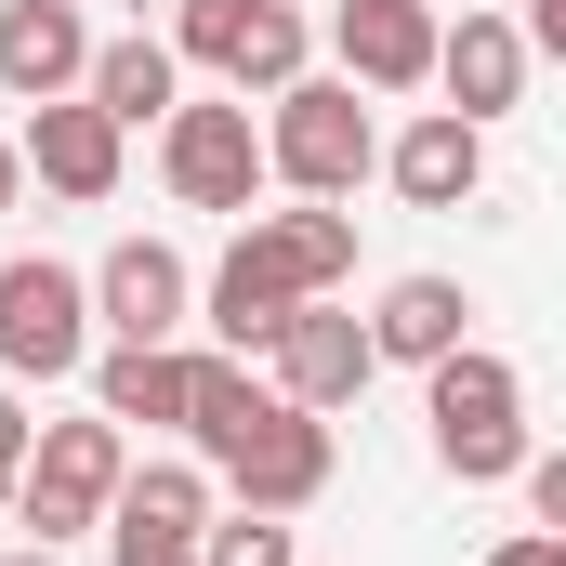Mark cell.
<instances>
[{
  "mask_svg": "<svg viewBox=\"0 0 566 566\" xmlns=\"http://www.w3.org/2000/svg\"><path fill=\"white\" fill-rule=\"evenodd\" d=\"M171 53H198V66H224L238 93L277 106L290 80H303V13H290V0H185Z\"/></svg>",
  "mask_w": 566,
  "mask_h": 566,
  "instance_id": "cell-8",
  "label": "cell"
},
{
  "mask_svg": "<svg viewBox=\"0 0 566 566\" xmlns=\"http://www.w3.org/2000/svg\"><path fill=\"white\" fill-rule=\"evenodd\" d=\"M264 158H277L290 198H356V185L382 171V133H369L356 80H290L277 119H264Z\"/></svg>",
  "mask_w": 566,
  "mask_h": 566,
  "instance_id": "cell-3",
  "label": "cell"
},
{
  "mask_svg": "<svg viewBox=\"0 0 566 566\" xmlns=\"http://www.w3.org/2000/svg\"><path fill=\"white\" fill-rule=\"evenodd\" d=\"M251 409H264V382H251L238 356H198V396H185V448L211 461V448H224V434L251 422Z\"/></svg>",
  "mask_w": 566,
  "mask_h": 566,
  "instance_id": "cell-20",
  "label": "cell"
},
{
  "mask_svg": "<svg viewBox=\"0 0 566 566\" xmlns=\"http://www.w3.org/2000/svg\"><path fill=\"white\" fill-rule=\"evenodd\" d=\"M106 566H198V541H158V527H119L106 514Z\"/></svg>",
  "mask_w": 566,
  "mask_h": 566,
  "instance_id": "cell-22",
  "label": "cell"
},
{
  "mask_svg": "<svg viewBox=\"0 0 566 566\" xmlns=\"http://www.w3.org/2000/svg\"><path fill=\"white\" fill-rule=\"evenodd\" d=\"M93 27L80 0H0V93L13 106H53V93H93Z\"/></svg>",
  "mask_w": 566,
  "mask_h": 566,
  "instance_id": "cell-10",
  "label": "cell"
},
{
  "mask_svg": "<svg viewBox=\"0 0 566 566\" xmlns=\"http://www.w3.org/2000/svg\"><path fill=\"white\" fill-rule=\"evenodd\" d=\"M185 303H198V290H185V251H158V238H119V251L93 264V316H106L119 343H171Z\"/></svg>",
  "mask_w": 566,
  "mask_h": 566,
  "instance_id": "cell-13",
  "label": "cell"
},
{
  "mask_svg": "<svg viewBox=\"0 0 566 566\" xmlns=\"http://www.w3.org/2000/svg\"><path fill=\"white\" fill-rule=\"evenodd\" d=\"M27 448H40V422H27V409H13V396H0V501H13V488H27Z\"/></svg>",
  "mask_w": 566,
  "mask_h": 566,
  "instance_id": "cell-24",
  "label": "cell"
},
{
  "mask_svg": "<svg viewBox=\"0 0 566 566\" xmlns=\"http://www.w3.org/2000/svg\"><path fill=\"white\" fill-rule=\"evenodd\" d=\"M158 171H171L185 211H251V198L277 185V158L251 133V93H238V106H171V119H158Z\"/></svg>",
  "mask_w": 566,
  "mask_h": 566,
  "instance_id": "cell-6",
  "label": "cell"
},
{
  "mask_svg": "<svg viewBox=\"0 0 566 566\" xmlns=\"http://www.w3.org/2000/svg\"><path fill=\"white\" fill-rule=\"evenodd\" d=\"M369 369H382V343H369V316H343V303H303V316L277 329V396H290V409H316V422L356 409Z\"/></svg>",
  "mask_w": 566,
  "mask_h": 566,
  "instance_id": "cell-9",
  "label": "cell"
},
{
  "mask_svg": "<svg viewBox=\"0 0 566 566\" xmlns=\"http://www.w3.org/2000/svg\"><path fill=\"white\" fill-rule=\"evenodd\" d=\"M527 53H554V66H566V0H527Z\"/></svg>",
  "mask_w": 566,
  "mask_h": 566,
  "instance_id": "cell-25",
  "label": "cell"
},
{
  "mask_svg": "<svg viewBox=\"0 0 566 566\" xmlns=\"http://www.w3.org/2000/svg\"><path fill=\"white\" fill-rule=\"evenodd\" d=\"M185 396H198V356H171V343H106V369H93L106 422H171L185 434Z\"/></svg>",
  "mask_w": 566,
  "mask_h": 566,
  "instance_id": "cell-17",
  "label": "cell"
},
{
  "mask_svg": "<svg viewBox=\"0 0 566 566\" xmlns=\"http://www.w3.org/2000/svg\"><path fill=\"white\" fill-rule=\"evenodd\" d=\"M343 80L356 93H422L434 53H448V27H434V0H343Z\"/></svg>",
  "mask_w": 566,
  "mask_h": 566,
  "instance_id": "cell-11",
  "label": "cell"
},
{
  "mask_svg": "<svg viewBox=\"0 0 566 566\" xmlns=\"http://www.w3.org/2000/svg\"><path fill=\"white\" fill-rule=\"evenodd\" d=\"M0 566H53V541H40V554H0Z\"/></svg>",
  "mask_w": 566,
  "mask_h": 566,
  "instance_id": "cell-28",
  "label": "cell"
},
{
  "mask_svg": "<svg viewBox=\"0 0 566 566\" xmlns=\"http://www.w3.org/2000/svg\"><path fill=\"white\" fill-rule=\"evenodd\" d=\"M369 343H382L396 369H448V356L474 343V290H461V277H396L382 316H369Z\"/></svg>",
  "mask_w": 566,
  "mask_h": 566,
  "instance_id": "cell-16",
  "label": "cell"
},
{
  "mask_svg": "<svg viewBox=\"0 0 566 566\" xmlns=\"http://www.w3.org/2000/svg\"><path fill=\"white\" fill-rule=\"evenodd\" d=\"M488 566H566V541H554V527H527V541H501Z\"/></svg>",
  "mask_w": 566,
  "mask_h": 566,
  "instance_id": "cell-26",
  "label": "cell"
},
{
  "mask_svg": "<svg viewBox=\"0 0 566 566\" xmlns=\"http://www.w3.org/2000/svg\"><path fill=\"white\" fill-rule=\"evenodd\" d=\"M211 474H224L251 514H303V501L329 488V422H316V409H290V396H264L251 422L211 448Z\"/></svg>",
  "mask_w": 566,
  "mask_h": 566,
  "instance_id": "cell-7",
  "label": "cell"
},
{
  "mask_svg": "<svg viewBox=\"0 0 566 566\" xmlns=\"http://www.w3.org/2000/svg\"><path fill=\"white\" fill-rule=\"evenodd\" d=\"M382 171H396L409 211H461V198L488 185V133H474L461 106H434V119H409V133L382 145Z\"/></svg>",
  "mask_w": 566,
  "mask_h": 566,
  "instance_id": "cell-14",
  "label": "cell"
},
{
  "mask_svg": "<svg viewBox=\"0 0 566 566\" xmlns=\"http://www.w3.org/2000/svg\"><path fill=\"white\" fill-rule=\"evenodd\" d=\"M198 566H303V554H290V514H251V501H238V514H211Z\"/></svg>",
  "mask_w": 566,
  "mask_h": 566,
  "instance_id": "cell-21",
  "label": "cell"
},
{
  "mask_svg": "<svg viewBox=\"0 0 566 566\" xmlns=\"http://www.w3.org/2000/svg\"><path fill=\"white\" fill-rule=\"evenodd\" d=\"M80 356H93V277L53 264V251L0 264V369L13 382H66Z\"/></svg>",
  "mask_w": 566,
  "mask_h": 566,
  "instance_id": "cell-5",
  "label": "cell"
},
{
  "mask_svg": "<svg viewBox=\"0 0 566 566\" xmlns=\"http://www.w3.org/2000/svg\"><path fill=\"white\" fill-rule=\"evenodd\" d=\"M27 198V133H0V211Z\"/></svg>",
  "mask_w": 566,
  "mask_h": 566,
  "instance_id": "cell-27",
  "label": "cell"
},
{
  "mask_svg": "<svg viewBox=\"0 0 566 566\" xmlns=\"http://www.w3.org/2000/svg\"><path fill=\"white\" fill-rule=\"evenodd\" d=\"M211 461H133L119 474V527H158V541H211Z\"/></svg>",
  "mask_w": 566,
  "mask_h": 566,
  "instance_id": "cell-19",
  "label": "cell"
},
{
  "mask_svg": "<svg viewBox=\"0 0 566 566\" xmlns=\"http://www.w3.org/2000/svg\"><path fill=\"white\" fill-rule=\"evenodd\" d=\"M434 80H448V106L488 133V119L527 93V27H514V13H461V27H448V53H434Z\"/></svg>",
  "mask_w": 566,
  "mask_h": 566,
  "instance_id": "cell-15",
  "label": "cell"
},
{
  "mask_svg": "<svg viewBox=\"0 0 566 566\" xmlns=\"http://www.w3.org/2000/svg\"><path fill=\"white\" fill-rule=\"evenodd\" d=\"M343 277H356V211H343V198L251 211V238L211 264V329H224V356H277V329L303 303H329Z\"/></svg>",
  "mask_w": 566,
  "mask_h": 566,
  "instance_id": "cell-1",
  "label": "cell"
},
{
  "mask_svg": "<svg viewBox=\"0 0 566 566\" xmlns=\"http://www.w3.org/2000/svg\"><path fill=\"white\" fill-rule=\"evenodd\" d=\"M527 514L566 541V448H527Z\"/></svg>",
  "mask_w": 566,
  "mask_h": 566,
  "instance_id": "cell-23",
  "label": "cell"
},
{
  "mask_svg": "<svg viewBox=\"0 0 566 566\" xmlns=\"http://www.w3.org/2000/svg\"><path fill=\"white\" fill-rule=\"evenodd\" d=\"M93 106H106L119 133L171 119V106H185V53H171V40H106V53H93Z\"/></svg>",
  "mask_w": 566,
  "mask_h": 566,
  "instance_id": "cell-18",
  "label": "cell"
},
{
  "mask_svg": "<svg viewBox=\"0 0 566 566\" xmlns=\"http://www.w3.org/2000/svg\"><path fill=\"white\" fill-rule=\"evenodd\" d=\"M422 422H434V461L461 474V488H501V474H527V382L501 369V356H448V369H422Z\"/></svg>",
  "mask_w": 566,
  "mask_h": 566,
  "instance_id": "cell-2",
  "label": "cell"
},
{
  "mask_svg": "<svg viewBox=\"0 0 566 566\" xmlns=\"http://www.w3.org/2000/svg\"><path fill=\"white\" fill-rule=\"evenodd\" d=\"M119 474H133V448H119L106 409H93V422H40L13 514H27L40 541H80V527H106V514H119Z\"/></svg>",
  "mask_w": 566,
  "mask_h": 566,
  "instance_id": "cell-4",
  "label": "cell"
},
{
  "mask_svg": "<svg viewBox=\"0 0 566 566\" xmlns=\"http://www.w3.org/2000/svg\"><path fill=\"white\" fill-rule=\"evenodd\" d=\"M27 171H40L53 198H80V211L119 198V119H106L93 93H53V106L27 119Z\"/></svg>",
  "mask_w": 566,
  "mask_h": 566,
  "instance_id": "cell-12",
  "label": "cell"
}]
</instances>
